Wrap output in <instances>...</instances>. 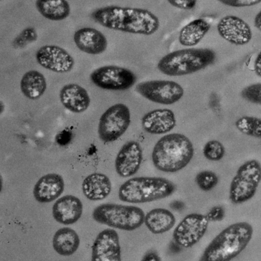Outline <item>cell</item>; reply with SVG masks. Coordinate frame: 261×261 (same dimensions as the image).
Listing matches in <instances>:
<instances>
[{"mask_svg": "<svg viewBox=\"0 0 261 261\" xmlns=\"http://www.w3.org/2000/svg\"><path fill=\"white\" fill-rule=\"evenodd\" d=\"M216 54L210 48H185L166 55L158 62L160 72L170 77L189 75L210 66Z\"/></svg>", "mask_w": 261, "mask_h": 261, "instance_id": "cell-4", "label": "cell"}, {"mask_svg": "<svg viewBox=\"0 0 261 261\" xmlns=\"http://www.w3.org/2000/svg\"><path fill=\"white\" fill-rule=\"evenodd\" d=\"M74 42L82 53L92 56L102 54L108 48V39L101 32L85 27L77 30L74 34Z\"/></svg>", "mask_w": 261, "mask_h": 261, "instance_id": "cell-17", "label": "cell"}, {"mask_svg": "<svg viewBox=\"0 0 261 261\" xmlns=\"http://www.w3.org/2000/svg\"><path fill=\"white\" fill-rule=\"evenodd\" d=\"M210 29L211 24L205 19H194L180 30L178 42L183 46H195L204 39Z\"/></svg>", "mask_w": 261, "mask_h": 261, "instance_id": "cell-23", "label": "cell"}, {"mask_svg": "<svg viewBox=\"0 0 261 261\" xmlns=\"http://www.w3.org/2000/svg\"><path fill=\"white\" fill-rule=\"evenodd\" d=\"M175 215L166 208H154L145 216L144 224L151 233L161 234L170 230L175 226Z\"/></svg>", "mask_w": 261, "mask_h": 261, "instance_id": "cell-22", "label": "cell"}, {"mask_svg": "<svg viewBox=\"0 0 261 261\" xmlns=\"http://www.w3.org/2000/svg\"><path fill=\"white\" fill-rule=\"evenodd\" d=\"M218 34L232 45H245L253 37L251 28L244 19L236 16L221 18L217 25Z\"/></svg>", "mask_w": 261, "mask_h": 261, "instance_id": "cell-13", "label": "cell"}, {"mask_svg": "<svg viewBox=\"0 0 261 261\" xmlns=\"http://www.w3.org/2000/svg\"><path fill=\"white\" fill-rule=\"evenodd\" d=\"M176 191L170 180L161 177H136L121 185L118 196L123 202L140 204L163 199Z\"/></svg>", "mask_w": 261, "mask_h": 261, "instance_id": "cell-5", "label": "cell"}, {"mask_svg": "<svg viewBox=\"0 0 261 261\" xmlns=\"http://www.w3.org/2000/svg\"><path fill=\"white\" fill-rule=\"evenodd\" d=\"M253 68H254L255 74L258 77H261V51H259V54L257 55L256 59H255Z\"/></svg>", "mask_w": 261, "mask_h": 261, "instance_id": "cell-35", "label": "cell"}, {"mask_svg": "<svg viewBox=\"0 0 261 261\" xmlns=\"http://www.w3.org/2000/svg\"><path fill=\"white\" fill-rule=\"evenodd\" d=\"M254 27L261 32V10L255 16Z\"/></svg>", "mask_w": 261, "mask_h": 261, "instance_id": "cell-36", "label": "cell"}, {"mask_svg": "<svg viewBox=\"0 0 261 261\" xmlns=\"http://www.w3.org/2000/svg\"><path fill=\"white\" fill-rule=\"evenodd\" d=\"M62 105L71 112L81 114L89 108L91 98L85 88L77 84H68L60 91Z\"/></svg>", "mask_w": 261, "mask_h": 261, "instance_id": "cell-20", "label": "cell"}, {"mask_svg": "<svg viewBox=\"0 0 261 261\" xmlns=\"http://www.w3.org/2000/svg\"><path fill=\"white\" fill-rule=\"evenodd\" d=\"M143 129L148 134L162 135L168 134L176 126V118L169 109H156L149 111L141 120Z\"/></svg>", "mask_w": 261, "mask_h": 261, "instance_id": "cell-18", "label": "cell"}, {"mask_svg": "<svg viewBox=\"0 0 261 261\" xmlns=\"http://www.w3.org/2000/svg\"><path fill=\"white\" fill-rule=\"evenodd\" d=\"M38 64L42 68L56 73H67L74 66V59L66 50L54 45L41 47L36 54Z\"/></svg>", "mask_w": 261, "mask_h": 261, "instance_id": "cell-12", "label": "cell"}, {"mask_svg": "<svg viewBox=\"0 0 261 261\" xmlns=\"http://www.w3.org/2000/svg\"><path fill=\"white\" fill-rule=\"evenodd\" d=\"M1 1H4V0H1Z\"/></svg>", "mask_w": 261, "mask_h": 261, "instance_id": "cell-38", "label": "cell"}, {"mask_svg": "<svg viewBox=\"0 0 261 261\" xmlns=\"http://www.w3.org/2000/svg\"><path fill=\"white\" fill-rule=\"evenodd\" d=\"M175 8L182 10H192L195 8L197 0H167Z\"/></svg>", "mask_w": 261, "mask_h": 261, "instance_id": "cell-33", "label": "cell"}, {"mask_svg": "<svg viewBox=\"0 0 261 261\" xmlns=\"http://www.w3.org/2000/svg\"><path fill=\"white\" fill-rule=\"evenodd\" d=\"M82 214L83 204L77 197L74 195L62 196L53 204V218L63 225L75 224L82 218Z\"/></svg>", "mask_w": 261, "mask_h": 261, "instance_id": "cell-16", "label": "cell"}, {"mask_svg": "<svg viewBox=\"0 0 261 261\" xmlns=\"http://www.w3.org/2000/svg\"><path fill=\"white\" fill-rule=\"evenodd\" d=\"M220 4L233 8L250 7L260 4L261 0H218Z\"/></svg>", "mask_w": 261, "mask_h": 261, "instance_id": "cell-32", "label": "cell"}, {"mask_svg": "<svg viewBox=\"0 0 261 261\" xmlns=\"http://www.w3.org/2000/svg\"><path fill=\"white\" fill-rule=\"evenodd\" d=\"M241 95L243 99L250 103L261 105V83L246 87L241 91Z\"/></svg>", "mask_w": 261, "mask_h": 261, "instance_id": "cell-31", "label": "cell"}, {"mask_svg": "<svg viewBox=\"0 0 261 261\" xmlns=\"http://www.w3.org/2000/svg\"><path fill=\"white\" fill-rule=\"evenodd\" d=\"M253 233V227L248 222L241 221L230 224L209 243L200 260L229 261L234 259L247 247Z\"/></svg>", "mask_w": 261, "mask_h": 261, "instance_id": "cell-2", "label": "cell"}, {"mask_svg": "<svg viewBox=\"0 0 261 261\" xmlns=\"http://www.w3.org/2000/svg\"><path fill=\"white\" fill-rule=\"evenodd\" d=\"M91 260H121L120 238L114 229H105L97 234L92 245Z\"/></svg>", "mask_w": 261, "mask_h": 261, "instance_id": "cell-14", "label": "cell"}, {"mask_svg": "<svg viewBox=\"0 0 261 261\" xmlns=\"http://www.w3.org/2000/svg\"><path fill=\"white\" fill-rule=\"evenodd\" d=\"M146 214L140 207L133 205L106 203L93 211L94 221L112 228L132 231L141 227Z\"/></svg>", "mask_w": 261, "mask_h": 261, "instance_id": "cell-6", "label": "cell"}, {"mask_svg": "<svg viewBox=\"0 0 261 261\" xmlns=\"http://www.w3.org/2000/svg\"><path fill=\"white\" fill-rule=\"evenodd\" d=\"M143 161V150L137 141L125 143L117 153L115 160V169L122 178H129L135 175Z\"/></svg>", "mask_w": 261, "mask_h": 261, "instance_id": "cell-15", "label": "cell"}, {"mask_svg": "<svg viewBox=\"0 0 261 261\" xmlns=\"http://www.w3.org/2000/svg\"><path fill=\"white\" fill-rule=\"evenodd\" d=\"M203 155L209 161H220L225 155V148L218 140H210L203 147Z\"/></svg>", "mask_w": 261, "mask_h": 261, "instance_id": "cell-28", "label": "cell"}, {"mask_svg": "<svg viewBox=\"0 0 261 261\" xmlns=\"http://www.w3.org/2000/svg\"><path fill=\"white\" fill-rule=\"evenodd\" d=\"M130 122V111L126 105H113L102 114L99 120V138L105 143L117 141L127 130Z\"/></svg>", "mask_w": 261, "mask_h": 261, "instance_id": "cell-8", "label": "cell"}, {"mask_svg": "<svg viewBox=\"0 0 261 261\" xmlns=\"http://www.w3.org/2000/svg\"><path fill=\"white\" fill-rule=\"evenodd\" d=\"M65 189L63 177L57 173H49L41 177L35 185L33 195L38 202L50 203L59 198Z\"/></svg>", "mask_w": 261, "mask_h": 261, "instance_id": "cell-19", "label": "cell"}, {"mask_svg": "<svg viewBox=\"0 0 261 261\" xmlns=\"http://www.w3.org/2000/svg\"><path fill=\"white\" fill-rule=\"evenodd\" d=\"M38 39V34L33 27H28L22 30V33L13 41V46L16 48H22L29 44L36 42Z\"/></svg>", "mask_w": 261, "mask_h": 261, "instance_id": "cell-30", "label": "cell"}, {"mask_svg": "<svg viewBox=\"0 0 261 261\" xmlns=\"http://www.w3.org/2000/svg\"><path fill=\"white\" fill-rule=\"evenodd\" d=\"M91 17L105 28L130 34L151 36L160 27L159 18L145 9L108 6L94 10Z\"/></svg>", "mask_w": 261, "mask_h": 261, "instance_id": "cell-1", "label": "cell"}, {"mask_svg": "<svg viewBox=\"0 0 261 261\" xmlns=\"http://www.w3.org/2000/svg\"><path fill=\"white\" fill-rule=\"evenodd\" d=\"M209 222L210 221L206 215L189 214L174 230V241L185 248H191L204 236L208 228Z\"/></svg>", "mask_w": 261, "mask_h": 261, "instance_id": "cell-11", "label": "cell"}, {"mask_svg": "<svg viewBox=\"0 0 261 261\" xmlns=\"http://www.w3.org/2000/svg\"><path fill=\"white\" fill-rule=\"evenodd\" d=\"M136 91L149 101L163 105H172L184 96L182 87L173 81L154 80L141 82Z\"/></svg>", "mask_w": 261, "mask_h": 261, "instance_id": "cell-9", "label": "cell"}, {"mask_svg": "<svg viewBox=\"0 0 261 261\" xmlns=\"http://www.w3.org/2000/svg\"><path fill=\"white\" fill-rule=\"evenodd\" d=\"M20 88L27 98L33 100H38L46 91V79L42 73L36 70H31L22 76Z\"/></svg>", "mask_w": 261, "mask_h": 261, "instance_id": "cell-25", "label": "cell"}, {"mask_svg": "<svg viewBox=\"0 0 261 261\" xmlns=\"http://www.w3.org/2000/svg\"><path fill=\"white\" fill-rule=\"evenodd\" d=\"M112 184L108 175L94 172L88 175L82 182V192L90 201H101L111 194Z\"/></svg>", "mask_w": 261, "mask_h": 261, "instance_id": "cell-21", "label": "cell"}, {"mask_svg": "<svg viewBox=\"0 0 261 261\" xmlns=\"http://www.w3.org/2000/svg\"><path fill=\"white\" fill-rule=\"evenodd\" d=\"M219 178L216 173L210 170L201 171L195 177V182L198 187L204 192H209L216 187Z\"/></svg>", "mask_w": 261, "mask_h": 261, "instance_id": "cell-29", "label": "cell"}, {"mask_svg": "<svg viewBox=\"0 0 261 261\" xmlns=\"http://www.w3.org/2000/svg\"><path fill=\"white\" fill-rule=\"evenodd\" d=\"M39 13L48 20H65L70 16L71 7L67 0H36Z\"/></svg>", "mask_w": 261, "mask_h": 261, "instance_id": "cell-26", "label": "cell"}, {"mask_svg": "<svg viewBox=\"0 0 261 261\" xmlns=\"http://www.w3.org/2000/svg\"><path fill=\"white\" fill-rule=\"evenodd\" d=\"M194 152L193 144L186 136L167 134L155 143L152 152V163L158 170L174 173L190 163Z\"/></svg>", "mask_w": 261, "mask_h": 261, "instance_id": "cell-3", "label": "cell"}, {"mask_svg": "<svg viewBox=\"0 0 261 261\" xmlns=\"http://www.w3.org/2000/svg\"><path fill=\"white\" fill-rule=\"evenodd\" d=\"M80 244V238L77 232L70 227L59 229L53 237V248L61 256H68L74 254Z\"/></svg>", "mask_w": 261, "mask_h": 261, "instance_id": "cell-24", "label": "cell"}, {"mask_svg": "<svg viewBox=\"0 0 261 261\" xmlns=\"http://www.w3.org/2000/svg\"><path fill=\"white\" fill-rule=\"evenodd\" d=\"M261 181V163L250 160L240 166L232 179L229 198L233 204L247 202L256 195Z\"/></svg>", "mask_w": 261, "mask_h": 261, "instance_id": "cell-7", "label": "cell"}, {"mask_svg": "<svg viewBox=\"0 0 261 261\" xmlns=\"http://www.w3.org/2000/svg\"><path fill=\"white\" fill-rule=\"evenodd\" d=\"M237 129L244 135L261 138V119L251 116L240 117L235 122Z\"/></svg>", "mask_w": 261, "mask_h": 261, "instance_id": "cell-27", "label": "cell"}, {"mask_svg": "<svg viewBox=\"0 0 261 261\" xmlns=\"http://www.w3.org/2000/svg\"><path fill=\"white\" fill-rule=\"evenodd\" d=\"M91 80L97 88L108 91H126L137 82L136 74L126 68L106 65L94 70Z\"/></svg>", "mask_w": 261, "mask_h": 261, "instance_id": "cell-10", "label": "cell"}, {"mask_svg": "<svg viewBox=\"0 0 261 261\" xmlns=\"http://www.w3.org/2000/svg\"><path fill=\"white\" fill-rule=\"evenodd\" d=\"M143 259L144 260H146V259H147V260H160V258L155 253H149L145 256V258H143Z\"/></svg>", "mask_w": 261, "mask_h": 261, "instance_id": "cell-37", "label": "cell"}, {"mask_svg": "<svg viewBox=\"0 0 261 261\" xmlns=\"http://www.w3.org/2000/svg\"><path fill=\"white\" fill-rule=\"evenodd\" d=\"M209 221L216 222V221H221L225 216V212L224 207L221 205L214 206L211 210L207 212L206 215Z\"/></svg>", "mask_w": 261, "mask_h": 261, "instance_id": "cell-34", "label": "cell"}]
</instances>
